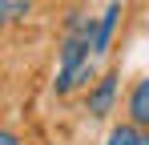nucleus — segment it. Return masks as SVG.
<instances>
[{
  "label": "nucleus",
  "instance_id": "f03ea898",
  "mask_svg": "<svg viewBox=\"0 0 149 145\" xmlns=\"http://www.w3.org/2000/svg\"><path fill=\"white\" fill-rule=\"evenodd\" d=\"M125 117L149 129V77L133 85V93H129V101H125Z\"/></svg>",
  "mask_w": 149,
  "mask_h": 145
},
{
  "label": "nucleus",
  "instance_id": "f257e3e1",
  "mask_svg": "<svg viewBox=\"0 0 149 145\" xmlns=\"http://www.w3.org/2000/svg\"><path fill=\"white\" fill-rule=\"evenodd\" d=\"M113 97H117V77L105 72L97 85H93V93H89V113H93V117H105V113L113 109Z\"/></svg>",
  "mask_w": 149,
  "mask_h": 145
},
{
  "label": "nucleus",
  "instance_id": "7ed1b4c3",
  "mask_svg": "<svg viewBox=\"0 0 149 145\" xmlns=\"http://www.w3.org/2000/svg\"><path fill=\"white\" fill-rule=\"evenodd\" d=\"M117 20H121V4H109L105 16H101V24H97V32H93V52H109V40H113Z\"/></svg>",
  "mask_w": 149,
  "mask_h": 145
},
{
  "label": "nucleus",
  "instance_id": "423d86ee",
  "mask_svg": "<svg viewBox=\"0 0 149 145\" xmlns=\"http://www.w3.org/2000/svg\"><path fill=\"white\" fill-rule=\"evenodd\" d=\"M0 145H20V141H16L12 133H4V129H0Z\"/></svg>",
  "mask_w": 149,
  "mask_h": 145
},
{
  "label": "nucleus",
  "instance_id": "20e7f679",
  "mask_svg": "<svg viewBox=\"0 0 149 145\" xmlns=\"http://www.w3.org/2000/svg\"><path fill=\"white\" fill-rule=\"evenodd\" d=\"M105 145H149V129L137 125V121H125L105 137Z\"/></svg>",
  "mask_w": 149,
  "mask_h": 145
},
{
  "label": "nucleus",
  "instance_id": "39448f33",
  "mask_svg": "<svg viewBox=\"0 0 149 145\" xmlns=\"http://www.w3.org/2000/svg\"><path fill=\"white\" fill-rule=\"evenodd\" d=\"M28 4H32V0H0V28L12 24V20H20L28 12Z\"/></svg>",
  "mask_w": 149,
  "mask_h": 145
}]
</instances>
